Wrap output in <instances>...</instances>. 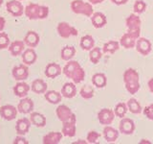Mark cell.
Masks as SVG:
<instances>
[{
    "mask_svg": "<svg viewBox=\"0 0 153 144\" xmlns=\"http://www.w3.org/2000/svg\"><path fill=\"white\" fill-rule=\"evenodd\" d=\"M62 72L67 78L71 79L75 84H79L85 79V71L76 61H68L63 67Z\"/></svg>",
    "mask_w": 153,
    "mask_h": 144,
    "instance_id": "6da1fadb",
    "label": "cell"
},
{
    "mask_svg": "<svg viewBox=\"0 0 153 144\" xmlns=\"http://www.w3.org/2000/svg\"><path fill=\"white\" fill-rule=\"evenodd\" d=\"M123 83L126 89L130 94L137 93L140 89V76L136 69L127 68L123 72Z\"/></svg>",
    "mask_w": 153,
    "mask_h": 144,
    "instance_id": "7a4b0ae2",
    "label": "cell"
},
{
    "mask_svg": "<svg viewBox=\"0 0 153 144\" xmlns=\"http://www.w3.org/2000/svg\"><path fill=\"white\" fill-rule=\"evenodd\" d=\"M24 14L30 20L45 19L49 16V8L47 6H40L36 3H30L24 9Z\"/></svg>",
    "mask_w": 153,
    "mask_h": 144,
    "instance_id": "3957f363",
    "label": "cell"
},
{
    "mask_svg": "<svg viewBox=\"0 0 153 144\" xmlns=\"http://www.w3.org/2000/svg\"><path fill=\"white\" fill-rule=\"evenodd\" d=\"M72 12L76 14H82L84 16L91 17L94 14V9L90 2H85L83 0H73L70 4Z\"/></svg>",
    "mask_w": 153,
    "mask_h": 144,
    "instance_id": "277c9868",
    "label": "cell"
},
{
    "mask_svg": "<svg viewBox=\"0 0 153 144\" xmlns=\"http://www.w3.org/2000/svg\"><path fill=\"white\" fill-rule=\"evenodd\" d=\"M141 31H127L120 40V45L126 49H131L136 45V41L140 38Z\"/></svg>",
    "mask_w": 153,
    "mask_h": 144,
    "instance_id": "5b68a950",
    "label": "cell"
},
{
    "mask_svg": "<svg viewBox=\"0 0 153 144\" xmlns=\"http://www.w3.org/2000/svg\"><path fill=\"white\" fill-rule=\"evenodd\" d=\"M56 114L59 120L61 122H68V121L76 122V114L66 105H59L56 110Z\"/></svg>",
    "mask_w": 153,
    "mask_h": 144,
    "instance_id": "8992f818",
    "label": "cell"
},
{
    "mask_svg": "<svg viewBox=\"0 0 153 144\" xmlns=\"http://www.w3.org/2000/svg\"><path fill=\"white\" fill-rule=\"evenodd\" d=\"M56 31L59 33V37L62 38H69L71 37H76L79 35L78 29L74 26L70 25L68 22H59L57 24Z\"/></svg>",
    "mask_w": 153,
    "mask_h": 144,
    "instance_id": "52a82bcc",
    "label": "cell"
},
{
    "mask_svg": "<svg viewBox=\"0 0 153 144\" xmlns=\"http://www.w3.org/2000/svg\"><path fill=\"white\" fill-rule=\"evenodd\" d=\"M136 125L130 118L123 117L119 124V132L124 134V136H130L135 132Z\"/></svg>",
    "mask_w": 153,
    "mask_h": 144,
    "instance_id": "ba28073f",
    "label": "cell"
},
{
    "mask_svg": "<svg viewBox=\"0 0 153 144\" xmlns=\"http://www.w3.org/2000/svg\"><path fill=\"white\" fill-rule=\"evenodd\" d=\"M6 9L14 17H19L24 14V7L19 0H11L6 3Z\"/></svg>",
    "mask_w": 153,
    "mask_h": 144,
    "instance_id": "9c48e42d",
    "label": "cell"
},
{
    "mask_svg": "<svg viewBox=\"0 0 153 144\" xmlns=\"http://www.w3.org/2000/svg\"><path fill=\"white\" fill-rule=\"evenodd\" d=\"M115 119V113L113 110L110 109H102L98 112V120L102 125H110L112 124Z\"/></svg>",
    "mask_w": 153,
    "mask_h": 144,
    "instance_id": "30bf717a",
    "label": "cell"
},
{
    "mask_svg": "<svg viewBox=\"0 0 153 144\" xmlns=\"http://www.w3.org/2000/svg\"><path fill=\"white\" fill-rule=\"evenodd\" d=\"M136 50L143 56H147L152 50V44L146 38H139L136 41Z\"/></svg>",
    "mask_w": 153,
    "mask_h": 144,
    "instance_id": "8fae6325",
    "label": "cell"
},
{
    "mask_svg": "<svg viewBox=\"0 0 153 144\" xmlns=\"http://www.w3.org/2000/svg\"><path fill=\"white\" fill-rule=\"evenodd\" d=\"M17 112V108L13 105H5L0 108V115L7 121H12V120L16 119Z\"/></svg>",
    "mask_w": 153,
    "mask_h": 144,
    "instance_id": "7c38bea8",
    "label": "cell"
},
{
    "mask_svg": "<svg viewBox=\"0 0 153 144\" xmlns=\"http://www.w3.org/2000/svg\"><path fill=\"white\" fill-rule=\"evenodd\" d=\"M12 74H13V79L16 81H24V80L28 79V77H29L28 65L22 64L14 66L13 68Z\"/></svg>",
    "mask_w": 153,
    "mask_h": 144,
    "instance_id": "4fadbf2b",
    "label": "cell"
},
{
    "mask_svg": "<svg viewBox=\"0 0 153 144\" xmlns=\"http://www.w3.org/2000/svg\"><path fill=\"white\" fill-rule=\"evenodd\" d=\"M126 25L128 31H141L142 20L137 14H131L126 19Z\"/></svg>",
    "mask_w": 153,
    "mask_h": 144,
    "instance_id": "5bb4252c",
    "label": "cell"
},
{
    "mask_svg": "<svg viewBox=\"0 0 153 144\" xmlns=\"http://www.w3.org/2000/svg\"><path fill=\"white\" fill-rule=\"evenodd\" d=\"M45 76L47 78L50 79H56V77H59L62 73V69L59 64H56V62H50L45 67L44 70Z\"/></svg>",
    "mask_w": 153,
    "mask_h": 144,
    "instance_id": "9a60e30c",
    "label": "cell"
},
{
    "mask_svg": "<svg viewBox=\"0 0 153 144\" xmlns=\"http://www.w3.org/2000/svg\"><path fill=\"white\" fill-rule=\"evenodd\" d=\"M33 107H35V104H33V101L31 98L23 97L17 105V110L20 113L28 114L33 112Z\"/></svg>",
    "mask_w": 153,
    "mask_h": 144,
    "instance_id": "2e32d148",
    "label": "cell"
},
{
    "mask_svg": "<svg viewBox=\"0 0 153 144\" xmlns=\"http://www.w3.org/2000/svg\"><path fill=\"white\" fill-rule=\"evenodd\" d=\"M31 121L30 119L28 118H20L16 121V131L17 134H20V136H25L26 134L29 133L30 131V127H31Z\"/></svg>",
    "mask_w": 153,
    "mask_h": 144,
    "instance_id": "e0dca14e",
    "label": "cell"
},
{
    "mask_svg": "<svg viewBox=\"0 0 153 144\" xmlns=\"http://www.w3.org/2000/svg\"><path fill=\"white\" fill-rule=\"evenodd\" d=\"M91 22H92V25L94 26V28L100 29L107 24V18L104 14L97 12L91 16Z\"/></svg>",
    "mask_w": 153,
    "mask_h": 144,
    "instance_id": "ac0fdd59",
    "label": "cell"
},
{
    "mask_svg": "<svg viewBox=\"0 0 153 144\" xmlns=\"http://www.w3.org/2000/svg\"><path fill=\"white\" fill-rule=\"evenodd\" d=\"M22 57V62L24 64L26 65H32L37 60V55L35 51V49L32 47L28 48V49L24 50L23 53L21 54Z\"/></svg>",
    "mask_w": 153,
    "mask_h": 144,
    "instance_id": "d6986e66",
    "label": "cell"
},
{
    "mask_svg": "<svg viewBox=\"0 0 153 144\" xmlns=\"http://www.w3.org/2000/svg\"><path fill=\"white\" fill-rule=\"evenodd\" d=\"M102 134H103V137L105 140L108 143H113L118 139L120 132L115 128L109 126V125H106V126L103 128Z\"/></svg>",
    "mask_w": 153,
    "mask_h": 144,
    "instance_id": "ffe728a7",
    "label": "cell"
},
{
    "mask_svg": "<svg viewBox=\"0 0 153 144\" xmlns=\"http://www.w3.org/2000/svg\"><path fill=\"white\" fill-rule=\"evenodd\" d=\"M13 89L14 95L17 96V97L23 98V97H26L28 95L29 91L31 89V86L27 83H25V82L18 81V83L13 86Z\"/></svg>",
    "mask_w": 153,
    "mask_h": 144,
    "instance_id": "44dd1931",
    "label": "cell"
},
{
    "mask_svg": "<svg viewBox=\"0 0 153 144\" xmlns=\"http://www.w3.org/2000/svg\"><path fill=\"white\" fill-rule=\"evenodd\" d=\"M8 49L13 57L20 56L23 51L25 50V43L23 40H14L10 43Z\"/></svg>",
    "mask_w": 153,
    "mask_h": 144,
    "instance_id": "7402d4cb",
    "label": "cell"
},
{
    "mask_svg": "<svg viewBox=\"0 0 153 144\" xmlns=\"http://www.w3.org/2000/svg\"><path fill=\"white\" fill-rule=\"evenodd\" d=\"M39 40H40V38H39V35L35 32V31H29L25 37H24V43L28 46V47H32V48H35L38 45V43H39Z\"/></svg>",
    "mask_w": 153,
    "mask_h": 144,
    "instance_id": "603a6c76",
    "label": "cell"
},
{
    "mask_svg": "<svg viewBox=\"0 0 153 144\" xmlns=\"http://www.w3.org/2000/svg\"><path fill=\"white\" fill-rule=\"evenodd\" d=\"M30 121L31 123L37 128H44L46 126L47 120L44 114L36 112H32L30 113Z\"/></svg>",
    "mask_w": 153,
    "mask_h": 144,
    "instance_id": "cb8c5ba5",
    "label": "cell"
},
{
    "mask_svg": "<svg viewBox=\"0 0 153 144\" xmlns=\"http://www.w3.org/2000/svg\"><path fill=\"white\" fill-rule=\"evenodd\" d=\"M60 93L62 95V97L71 99L74 98L76 95V86L75 83H65L62 86Z\"/></svg>",
    "mask_w": 153,
    "mask_h": 144,
    "instance_id": "d4e9b609",
    "label": "cell"
},
{
    "mask_svg": "<svg viewBox=\"0 0 153 144\" xmlns=\"http://www.w3.org/2000/svg\"><path fill=\"white\" fill-rule=\"evenodd\" d=\"M63 134L59 132H50L42 138L43 144H57L61 141Z\"/></svg>",
    "mask_w": 153,
    "mask_h": 144,
    "instance_id": "484cf974",
    "label": "cell"
},
{
    "mask_svg": "<svg viewBox=\"0 0 153 144\" xmlns=\"http://www.w3.org/2000/svg\"><path fill=\"white\" fill-rule=\"evenodd\" d=\"M61 133L63 136L67 137H74L76 133V127L75 121H68V122H62V129Z\"/></svg>",
    "mask_w": 153,
    "mask_h": 144,
    "instance_id": "4316f807",
    "label": "cell"
},
{
    "mask_svg": "<svg viewBox=\"0 0 153 144\" xmlns=\"http://www.w3.org/2000/svg\"><path fill=\"white\" fill-rule=\"evenodd\" d=\"M47 84L44 80L42 79H36L33 81L31 85V90L36 94H44L47 91Z\"/></svg>",
    "mask_w": 153,
    "mask_h": 144,
    "instance_id": "83f0119b",
    "label": "cell"
},
{
    "mask_svg": "<svg viewBox=\"0 0 153 144\" xmlns=\"http://www.w3.org/2000/svg\"><path fill=\"white\" fill-rule=\"evenodd\" d=\"M44 97L47 102H49L52 105H57L61 102L62 95L59 91L56 90H47L44 93Z\"/></svg>",
    "mask_w": 153,
    "mask_h": 144,
    "instance_id": "f1b7e54d",
    "label": "cell"
},
{
    "mask_svg": "<svg viewBox=\"0 0 153 144\" xmlns=\"http://www.w3.org/2000/svg\"><path fill=\"white\" fill-rule=\"evenodd\" d=\"M92 84L97 88H103L107 85V77L104 73H96L92 76Z\"/></svg>",
    "mask_w": 153,
    "mask_h": 144,
    "instance_id": "f546056e",
    "label": "cell"
},
{
    "mask_svg": "<svg viewBox=\"0 0 153 144\" xmlns=\"http://www.w3.org/2000/svg\"><path fill=\"white\" fill-rule=\"evenodd\" d=\"M79 46L81 47V49L84 50V51H90L95 46V40H94V38L91 35L83 36L82 38H80Z\"/></svg>",
    "mask_w": 153,
    "mask_h": 144,
    "instance_id": "4dcf8cb0",
    "label": "cell"
},
{
    "mask_svg": "<svg viewBox=\"0 0 153 144\" xmlns=\"http://www.w3.org/2000/svg\"><path fill=\"white\" fill-rule=\"evenodd\" d=\"M120 48V42L117 40H109L105 42L102 46V53L104 54H114Z\"/></svg>",
    "mask_w": 153,
    "mask_h": 144,
    "instance_id": "1f68e13d",
    "label": "cell"
},
{
    "mask_svg": "<svg viewBox=\"0 0 153 144\" xmlns=\"http://www.w3.org/2000/svg\"><path fill=\"white\" fill-rule=\"evenodd\" d=\"M126 106L128 110L133 114H140L143 112V108L141 107L140 103L138 102V100L135 98H130L127 102Z\"/></svg>",
    "mask_w": 153,
    "mask_h": 144,
    "instance_id": "d6a6232c",
    "label": "cell"
},
{
    "mask_svg": "<svg viewBox=\"0 0 153 144\" xmlns=\"http://www.w3.org/2000/svg\"><path fill=\"white\" fill-rule=\"evenodd\" d=\"M75 55H76V48L74 46H70V45L64 46L60 51L61 59L66 62L73 59Z\"/></svg>",
    "mask_w": 153,
    "mask_h": 144,
    "instance_id": "836d02e7",
    "label": "cell"
},
{
    "mask_svg": "<svg viewBox=\"0 0 153 144\" xmlns=\"http://www.w3.org/2000/svg\"><path fill=\"white\" fill-rule=\"evenodd\" d=\"M102 57V50L100 47H93L92 49L89 51V60L90 62L94 64H99V62L100 61Z\"/></svg>",
    "mask_w": 153,
    "mask_h": 144,
    "instance_id": "e575fe53",
    "label": "cell"
},
{
    "mask_svg": "<svg viewBox=\"0 0 153 144\" xmlns=\"http://www.w3.org/2000/svg\"><path fill=\"white\" fill-rule=\"evenodd\" d=\"M94 94H95V90L93 88V86H88V85H85L83 86L82 88H80L79 90V95L85 100H88L94 97Z\"/></svg>",
    "mask_w": 153,
    "mask_h": 144,
    "instance_id": "d590c367",
    "label": "cell"
},
{
    "mask_svg": "<svg viewBox=\"0 0 153 144\" xmlns=\"http://www.w3.org/2000/svg\"><path fill=\"white\" fill-rule=\"evenodd\" d=\"M127 106L126 103L124 102H121V103H118L116 106H115V109H114V113H115V116L120 117V118H123L126 116V114L127 112Z\"/></svg>",
    "mask_w": 153,
    "mask_h": 144,
    "instance_id": "8d00e7d4",
    "label": "cell"
},
{
    "mask_svg": "<svg viewBox=\"0 0 153 144\" xmlns=\"http://www.w3.org/2000/svg\"><path fill=\"white\" fill-rule=\"evenodd\" d=\"M133 9H134V12H135V14H141L146 12V3L143 1V0H137V1H135V3H134Z\"/></svg>",
    "mask_w": 153,
    "mask_h": 144,
    "instance_id": "74e56055",
    "label": "cell"
},
{
    "mask_svg": "<svg viewBox=\"0 0 153 144\" xmlns=\"http://www.w3.org/2000/svg\"><path fill=\"white\" fill-rule=\"evenodd\" d=\"M10 38L7 33H4L3 31L0 32V50L6 49L10 45Z\"/></svg>",
    "mask_w": 153,
    "mask_h": 144,
    "instance_id": "f35d334b",
    "label": "cell"
},
{
    "mask_svg": "<svg viewBox=\"0 0 153 144\" xmlns=\"http://www.w3.org/2000/svg\"><path fill=\"white\" fill-rule=\"evenodd\" d=\"M100 134L96 132V131H90L87 136H86V141L87 143L90 144H96V143H99V139H100Z\"/></svg>",
    "mask_w": 153,
    "mask_h": 144,
    "instance_id": "ab89813d",
    "label": "cell"
},
{
    "mask_svg": "<svg viewBox=\"0 0 153 144\" xmlns=\"http://www.w3.org/2000/svg\"><path fill=\"white\" fill-rule=\"evenodd\" d=\"M143 114L146 115V117L149 120H153V103L146 106V107L143 110Z\"/></svg>",
    "mask_w": 153,
    "mask_h": 144,
    "instance_id": "60d3db41",
    "label": "cell"
},
{
    "mask_svg": "<svg viewBox=\"0 0 153 144\" xmlns=\"http://www.w3.org/2000/svg\"><path fill=\"white\" fill-rule=\"evenodd\" d=\"M13 144H28L29 141L23 136H20V134H18V136L16 138H14V140L13 141Z\"/></svg>",
    "mask_w": 153,
    "mask_h": 144,
    "instance_id": "b9f144b4",
    "label": "cell"
},
{
    "mask_svg": "<svg viewBox=\"0 0 153 144\" xmlns=\"http://www.w3.org/2000/svg\"><path fill=\"white\" fill-rule=\"evenodd\" d=\"M113 4L118 5V6H121V5H124L128 2V0H110Z\"/></svg>",
    "mask_w": 153,
    "mask_h": 144,
    "instance_id": "7bdbcfd3",
    "label": "cell"
},
{
    "mask_svg": "<svg viewBox=\"0 0 153 144\" xmlns=\"http://www.w3.org/2000/svg\"><path fill=\"white\" fill-rule=\"evenodd\" d=\"M5 26H6V20H5L4 17L0 16V32H2L4 30Z\"/></svg>",
    "mask_w": 153,
    "mask_h": 144,
    "instance_id": "ee69618b",
    "label": "cell"
},
{
    "mask_svg": "<svg viewBox=\"0 0 153 144\" xmlns=\"http://www.w3.org/2000/svg\"><path fill=\"white\" fill-rule=\"evenodd\" d=\"M147 86H148V89H149V91L153 94V78H151L149 81L147 82Z\"/></svg>",
    "mask_w": 153,
    "mask_h": 144,
    "instance_id": "f6af8a7d",
    "label": "cell"
},
{
    "mask_svg": "<svg viewBox=\"0 0 153 144\" xmlns=\"http://www.w3.org/2000/svg\"><path fill=\"white\" fill-rule=\"evenodd\" d=\"M104 0H89V2L92 5H97V4H100L102 3Z\"/></svg>",
    "mask_w": 153,
    "mask_h": 144,
    "instance_id": "bcb514c9",
    "label": "cell"
},
{
    "mask_svg": "<svg viewBox=\"0 0 153 144\" xmlns=\"http://www.w3.org/2000/svg\"><path fill=\"white\" fill-rule=\"evenodd\" d=\"M79 143H87V141H85V140H81V139H79V141H75L74 142V144H79Z\"/></svg>",
    "mask_w": 153,
    "mask_h": 144,
    "instance_id": "7dc6e473",
    "label": "cell"
},
{
    "mask_svg": "<svg viewBox=\"0 0 153 144\" xmlns=\"http://www.w3.org/2000/svg\"><path fill=\"white\" fill-rule=\"evenodd\" d=\"M140 143H141V144H143V143H148V144H149V143H151V142H150V141H147L146 139H142V140L140 141Z\"/></svg>",
    "mask_w": 153,
    "mask_h": 144,
    "instance_id": "c3c4849f",
    "label": "cell"
},
{
    "mask_svg": "<svg viewBox=\"0 0 153 144\" xmlns=\"http://www.w3.org/2000/svg\"><path fill=\"white\" fill-rule=\"evenodd\" d=\"M2 3H3V0H0V7H1V5H2Z\"/></svg>",
    "mask_w": 153,
    "mask_h": 144,
    "instance_id": "681fc988",
    "label": "cell"
},
{
    "mask_svg": "<svg viewBox=\"0 0 153 144\" xmlns=\"http://www.w3.org/2000/svg\"><path fill=\"white\" fill-rule=\"evenodd\" d=\"M19 1H23V0H19Z\"/></svg>",
    "mask_w": 153,
    "mask_h": 144,
    "instance_id": "f907efd6",
    "label": "cell"
}]
</instances>
